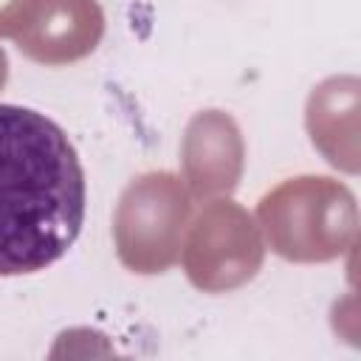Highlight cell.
<instances>
[{"mask_svg":"<svg viewBox=\"0 0 361 361\" xmlns=\"http://www.w3.org/2000/svg\"><path fill=\"white\" fill-rule=\"evenodd\" d=\"M85 172L48 116L0 104V276L54 265L85 223Z\"/></svg>","mask_w":361,"mask_h":361,"instance_id":"obj_1","label":"cell"}]
</instances>
